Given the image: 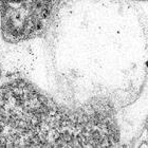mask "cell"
Returning a JSON list of instances; mask_svg holds the SVG:
<instances>
[{"label": "cell", "instance_id": "obj_1", "mask_svg": "<svg viewBox=\"0 0 148 148\" xmlns=\"http://www.w3.org/2000/svg\"><path fill=\"white\" fill-rule=\"evenodd\" d=\"M80 127L29 84L0 87V147L76 145L83 141Z\"/></svg>", "mask_w": 148, "mask_h": 148}, {"label": "cell", "instance_id": "obj_2", "mask_svg": "<svg viewBox=\"0 0 148 148\" xmlns=\"http://www.w3.org/2000/svg\"><path fill=\"white\" fill-rule=\"evenodd\" d=\"M65 0H0V29L8 42H21L40 36Z\"/></svg>", "mask_w": 148, "mask_h": 148}, {"label": "cell", "instance_id": "obj_3", "mask_svg": "<svg viewBox=\"0 0 148 148\" xmlns=\"http://www.w3.org/2000/svg\"><path fill=\"white\" fill-rule=\"evenodd\" d=\"M0 76H1V69H0Z\"/></svg>", "mask_w": 148, "mask_h": 148}]
</instances>
